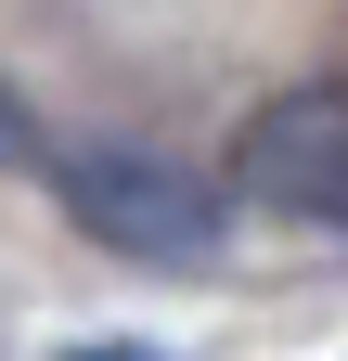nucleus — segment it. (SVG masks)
Instances as JSON below:
<instances>
[{"label": "nucleus", "instance_id": "nucleus-4", "mask_svg": "<svg viewBox=\"0 0 348 361\" xmlns=\"http://www.w3.org/2000/svg\"><path fill=\"white\" fill-rule=\"evenodd\" d=\"M77 361H155V348H77Z\"/></svg>", "mask_w": 348, "mask_h": 361}, {"label": "nucleus", "instance_id": "nucleus-1", "mask_svg": "<svg viewBox=\"0 0 348 361\" xmlns=\"http://www.w3.org/2000/svg\"><path fill=\"white\" fill-rule=\"evenodd\" d=\"M52 194H65L77 233L116 245V258H155V271H206L220 258V180H194L155 142H65Z\"/></svg>", "mask_w": 348, "mask_h": 361}, {"label": "nucleus", "instance_id": "nucleus-2", "mask_svg": "<svg viewBox=\"0 0 348 361\" xmlns=\"http://www.w3.org/2000/svg\"><path fill=\"white\" fill-rule=\"evenodd\" d=\"M232 194L271 219H348V90H284L245 116Z\"/></svg>", "mask_w": 348, "mask_h": 361}, {"label": "nucleus", "instance_id": "nucleus-3", "mask_svg": "<svg viewBox=\"0 0 348 361\" xmlns=\"http://www.w3.org/2000/svg\"><path fill=\"white\" fill-rule=\"evenodd\" d=\"M39 155V129H26V104H13V78H0V168H26Z\"/></svg>", "mask_w": 348, "mask_h": 361}]
</instances>
